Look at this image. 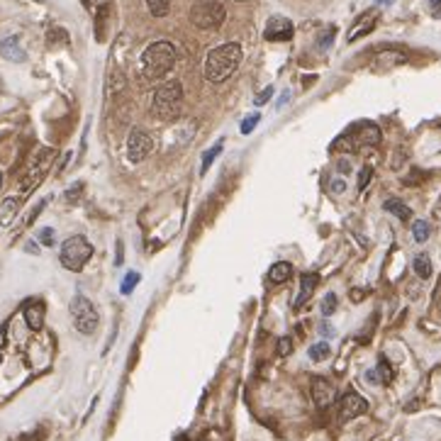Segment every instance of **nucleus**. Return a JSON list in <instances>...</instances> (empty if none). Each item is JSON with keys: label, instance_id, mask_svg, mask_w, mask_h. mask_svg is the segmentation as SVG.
I'll return each instance as SVG.
<instances>
[{"label": "nucleus", "instance_id": "7c9ffc66", "mask_svg": "<svg viewBox=\"0 0 441 441\" xmlns=\"http://www.w3.org/2000/svg\"><path fill=\"white\" fill-rule=\"evenodd\" d=\"M370 176H373V169H370V166H366V169H363V171H361V174H359V191H363L366 185H368Z\"/></svg>", "mask_w": 441, "mask_h": 441}, {"label": "nucleus", "instance_id": "cd10ccee", "mask_svg": "<svg viewBox=\"0 0 441 441\" xmlns=\"http://www.w3.org/2000/svg\"><path fill=\"white\" fill-rule=\"evenodd\" d=\"M259 120H261V115H249V117H246L244 122H241L239 125V130H241V134H251V132H254V127L259 125Z\"/></svg>", "mask_w": 441, "mask_h": 441}, {"label": "nucleus", "instance_id": "5701e85b", "mask_svg": "<svg viewBox=\"0 0 441 441\" xmlns=\"http://www.w3.org/2000/svg\"><path fill=\"white\" fill-rule=\"evenodd\" d=\"M376 376H378V383H383V385H388V383L392 381V368H390V363L385 361V356H381V361H378Z\"/></svg>", "mask_w": 441, "mask_h": 441}, {"label": "nucleus", "instance_id": "a211bd4d", "mask_svg": "<svg viewBox=\"0 0 441 441\" xmlns=\"http://www.w3.org/2000/svg\"><path fill=\"white\" fill-rule=\"evenodd\" d=\"M383 207H385V210H388L390 215H395L398 219H403V222H407V219L412 217V210H409V207L405 205V202L395 200V198H392V200H385V205H383Z\"/></svg>", "mask_w": 441, "mask_h": 441}, {"label": "nucleus", "instance_id": "f03ea898", "mask_svg": "<svg viewBox=\"0 0 441 441\" xmlns=\"http://www.w3.org/2000/svg\"><path fill=\"white\" fill-rule=\"evenodd\" d=\"M176 66V47L166 39L149 44L142 54V73L147 81H161Z\"/></svg>", "mask_w": 441, "mask_h": 441}, {"label": "nucleus", "instance_id": "ddd939ff", "mask_svg": "<svg viewBox=\"0 0 441 441\" xmlns=\"http://www.w3.org/2000/svg\"><path fill=\"white\" fill-rule=\"evenodd\" d=\"M317 281H320L317 273H305V276L300 278V290H298V295H295V302H293L295 310L307 305V300L312 298V293H315V288H317Z\"/></svg>", "mask_w": 441, "mask_h": 441}, {"label": "nucleus", "instance_id": "b1692460", "mask_svg": "<svg viewBox=\"0 0 441 441\" xmlns=\"http://www.w3.org/2000/svg\"><path fill=\"white\" fill-rule=\"evenodd\" d=\"M412 237H414V241H420V244L429 239V222L417 219V222L412 224Z\"/></svg>", "mask_w": 441, "mask_h": 441}, {"label": "nucleus", "instance_id": "4c0bfd02", "mask_svg": "<svg viewBox=\"0 0 441 441\" xmlns=\"http://www.w3.org/2000/svg\"><path fill=\"white\" fill-rule=\"evenodd\" d=\"M0 188H3V174H0Z\"/></svg>", "mask_w": 441, "mask_h": 441}, {"label": "nucleus", "instance_id": "e433bc0d", "mask_svg": "<svg viewBox=\"0 0 441 441\" xmlns=\"http://www.w3.org/2000/svg\"><path fill=\"white\" fill-rule=\"evenodd\" d=\"M5 334H8V327H3V329H0V349H3V346H5V342H8Z\"/></svg>", "mask_w": 441, "mask_h": 441}, {"label": "nucleus", "instance_id": "1a4fd4ad", "mask_svg": "<svg viewBox=\"0 0 441 441\" xmlns=\"http://www.w3.org/2000/svg\"><path fill=\"white\" fill-rule=\"evenodd\" d=\"M51 158H54V152H51V149H44V152L39 154V158L34 161V166L29 169V174L22 178V193H25V195L32 193L39 185V180L44 178V174H47V169H49Z\"/></svg>", "mask_w": 441, "mask_h": 441}, {"label": "nucleus", "instance_id": "72a5a7b5", "mask_svg": "<svg viewBox=\"0 0 441 441\" xmlns=\"http://www.w3.org/2000/svg\"><path fill=\"white\" fill-rule=\"evenodd\" d=\"M271 95H273V88H266V91H263L261 95H259V98H257V105H263L268 98H271Z\"/></svg>", "mask_w": 441, "mask_h": 441}, {"label": "nucleus", "instance_id": "6ab92c4d", "mask_svg": "<svg viewBox=\"0 0 441 441\" xmlns=\"http://www.w3.org/2000/svg\"><path fill=\"white\" fill-rule=\"evenodd\" d=\"M17 207H20V200H17V198H8V200L0 205V224H3V227L10 224V219L15 217V213H17Z\"/></svg>", "mask_w": 441, "mask_h": 441}, {"label": "nucleus", "instance_id": "2eb2a0df", "mask_svg": "<svg viewBox=\"0 0 441 441\" xmlns=\"http://www.w3.org/2000/svg\"><path fill=\"white\" fill-rule=\"evenodd\" d=\"M0 56H5V59H10V61H25V51H22L17 37L3 39V42H0Z\"/></svg>", "mask_w": 441, "mask_h": 441}, {"label": "nucleus", "instance_id": "4be33fe9", "mask_svg": "<svg viewBox=\"0 0 441 441\" xmlns=\"http://www.w3.org/2000/svg\"><path fill=\"white\" fill-rule=\"evenodd\" d=\"M329 354H332V346H329L327 342H317L310 346V359L312 361H324V359H329Z\"/></svg>", "mask_w": 441, "mask_h": 441}, {"label": "nucleus", "instance_id": "c756f323", "mask_svg": "<svg viewBox=\"0 0 441 441\" xmlns=\"http://www.w3.org/2000/svg\"><path fill=\"white\" fill-rule=\"evenodd\" d=\"M37 237H39V241H42L44 246H51V244H54V229H49V227H47V229H39V235H37Z\"/></svg>", "mask_w": 441, "mask_h": 441}, {"label": "nucleus", "instance_id": "c9c22d12", "mask_svg": "<svg viewBox=\"0 0 441 441\" xmlns=\"http://www.w3.org/2000/svg\"><path fill=\"white\" fill-rule=\"evenodd\" d=\"M339 171H342V174H349V171H351V166H349V161H346V158H342V161H339Z\"/></svg>", "mask_w": 441, "mask_h": 441}, {"label": "nucleus", "instance_id": "412c9836", "mask_svg": "<svg viewBox=\"0 0 441 441\" xmlns=\"http://www.w3.org/2000/svg\"><path fill=\"white\" fill-rule=\"evenodd\" d=\"M147 8L154 17H166L171 10V0H147Z\"/></svg>", "mask_w": 441, "mask_h": 441}, {"label": "nucleus", "instance_id": "0eeeda50", "mask_svg": "<svg viewBox=\"0 0 441 441\" xmlns=\"http://www.w3.org/2000/svg\"><path fill=\"white\" fill-rule=\"evenodd\" d=\"M154 152V139L149 132L144 130H134L130 134V142H127V158H130L132 164H139L149 154Z\"/></svg>", "mask_w": 441, "mask_h": 441}, {"label": "nucleus", "instance_id": "2f4dec72", "mask_svg": "<svg viewBox=\"0 0 441 441\" xmlns=\"http://www.w3.org/2000/svg\"><path fill=\"white\" fill-rule=\"evenodd\" d=\"M290 351H293V344H290V339H281V342H278V354L290 356Z\"/></svg>", "mask_w": 441, "mask_h": 441}, {"label": "nucleus", "instance_id": "9b49d317", "mask_svg": "<svg viewBox=\"0 0 441 441\" xmlns=\"http://www.w3.org/2000/svg\"><path fill=\"white\" fill-rule=\"evenodd\" d=\"M312 400H315V405L320 409H327L329 405L337 400V390H334L332 383L324 381V378H315V381H312Z\"/></svg>", "mask_w": 441, "mask_h": 441}, {"label": "nucleus", "instance_id": "a878e982", "mask_svg": "<svg viewBox=\"0 0 441 441\" xmlns=\"http://www.w3.org/2000/svg\"><path fill=\"white\" fill-rule=\"evenodd\" d=\"M136 283H139V273H136V271H130V273L125 276V281H122V285H120L122 295H130L132 290L136 288Z\"/></svg>", "mask_w": 441, "mask_h": 441}, {"label": "nucleus", "instance_id": "393cba45", "mask_svg": "<svg viewBox=\"0 0 441 441\" xmlns=\"http://www.w3.org/2000/svg\"><path fill=\"white\" fill-rule=\"evenodd\" d=\"M337 305H339L337 295H334V293H327V295H324V300H322L320 312H322V315H324V317H329V315H334V310H337Z\"/></svg>", "mask_w": 441, "mask_h": 441}, {"label": "nucleus", "instance_id": "c85d7f7f", "mask_svg": "<svg viewBox=\"0 0 441 441\" xmlns=\"http://www.w3.org/2000/svg\"><path fill=\"white\" fill-rule=\"evenodd\" d=\"M81 193H83V183H76L71 191H66V200L71 202V205H76L78 198H81Z\"/></svg>", "mask_w": 441, "mask_h": 441}, {"label": "nucleus", "instance_id": "bb28decb", "mask_svg": "<svg viewBox=\"0 0 441 441\" xmlns=\"http://www.w3.org/2000/svg\"><path fill=\"white\" fill-rule=\"evenodd\" d=\"M219 152H222V142H219V144H215V147L210 149V152H205V156H202L200 174H207V169H210V164H213V161H215V156H217Z\"/></svg>", "mask_w": 441, "mask_h": 441}, {"label": "nucleus", "instance_id": "f8f14e48", "mask_svg": "<svg viewBox=\"0 0 441 441\" xmlns=\"http://www.w3.org/2000/svg\"><path fill=\"white\" fill-rule=\"evenodd\" d=\"M44 315H47V307H44L42 300H29L25 310H22V317H25V322H27V327L32 332H39L44 327Z\"/></svg>", "mask_w": 441, "mask_h": 441}, {"label": "nucleus", "instance_id": "f3484780", "mask_svg": "<svg viewBox=\"0 0 441 441\" xmlns=\"http://www.w3.org/2000/svg\"><path fill=\"white\" fill-rule=\"evenodd\" d=\"M373 25H376V15H363L359 22H356V27L349 32V42H354V39L363 37V34H368L370 29H373Z\"/></svg>", "mask_w": 441, "mask_h": 441}, {"label": "nucleus", "instance_id": "20e7f679", "mask_svg": "<svg viewBox=\"0 0 441 441\" xmlns=\"http://www.w3.org/2000/svg\"><path fill=\"white\" fill-rule=\"evenodd\" d=\"M91 257H93V244L83 235H76V237H69V239L64 241L59 259H61V266H64L66 271L78 273L86 268Z\"/></svg>", "mask_w": 441, "mask_h": 441}, {"label": "nucleus", "instance_id": "7ed1b4c3", "mask_svg": "<svg viewBox=\"0 0 441 441\" xmlns=\"http://www.w3.org/2000/svg\"><path fill=\"white\" fill-rule=\"evenodd\" d=\"M180 108H183V86L178 81H166L164 86L156 88L152 100V110L156 120L161 122L178 120Z\"/></svg>", "mask_w": 441, "mask_h": 441}, {"label": "nucleus", "instance_id": "f704fd0d", "mask_svg": "<svg viewBox=\"0 0 441 441\" xmlns=\"http://www.w3.org/2000/svg\"><path fill=\"white\" fill-rule=\"evenodd\" d=\"M429 5H431V12H434L436 17H441V0H429Z\"/></svg>", "mask_w": 441, "mask_h": 441}, {"label": "nucleus", "instance_id": "473e14b6", "mask_svg": "<svg viewBox=\"0 0 441 441\" xmlns=\"http://www.w3.org/2000/svg\"><path fill=\"white\" fill-rule=\"evenodd\" d=\"M344 191H346V183H344V178H334L332 180V193H339V195H342Z\"/></svg>", "mask_w": 441, "mask_h": 441}, {"label": "nucleus", "instance_id": "dca6fc26", "mask_svg": "<svg viewBox=\"0 0 441 441\" xmlns=\"http://www.w3.org/2000/svg\"><path fill=\"white\" fill-rule=\"evenodd\" d=\"M356 142L359 144H378L381 142V130L370 122H363L361 127H356Z\"/></svg>", "mask_w": 441, "mask_h": 441}, {"label": "nucleus", "instance_id": "423d86ee", "mask_svg": "<svg viewBox=\"0 0 441 441\" xmlns=\"http://www.w3.org/2000/svg\"><path fill=\"white\" fill-rule=\"evenodd\" d=\"M71 317H73V327L78 329L81 334H93L98 329V310L93 305L91 300L83 298V295H76L71 300Z\"/></svg>", "mask_w": 441, "mask_h": 441}, {"label": "nucleus", "instance_id": "39448f33", "mask_svg": "<svg viewBox=\"0 0 441 441\" xmlns=\"http://www.w3.org/2000/svg\"><path fill=\"white\" fill-rule=\"evenodd\" d=\"M227 10L222 0H195L191 8V22L198 29H217L222 27Z\"/></svg>", "mask_w": 441, "mask_h": 441}, {"label": "nucleus", "instance_id": "6e6552de", "mask_svg": "<svg viewBox=\"0 0 441 441\" xmlns=\"http://www.w3.org/2000/svg\"><path fill=\"white\" fill-rule=\"evenodd\" d=\"M368 412V403H366L363 395H359L356 390L344 392L342 400H339V420L349 422L354 417H361V414Z\"/></svg>", "mask_w": 441, "mask_h": 441}, {"label": "nucleus", "instance_id": "58836bf2", "mask_svg": "<svg viewBox=\"0 0 441 441\" xmlns=\"http://www.w3.org/2000/svg\"><path fill=\"white\" fill-rule=\"evenodd\" d=\"M0 363H3V356H0Z\"/></svg>", "mask_w": 441, "mask_h": 441}, {"label": "nucleus", "instance_id": "aec40b11", "mask_svg": "<svg viewBox=\"0 0 441 441\" xmlns=\"http://www.w3.org/2000/svg\"><path fill=\"white\" fill-rule=\"evenodd\" d=\"M414 273H417V276L420 278H431V261H429V257H427V254H420V257H414Z\"/></svg>", "mask_w": 441, "mask_h": 441}, {"label": "nucleus", "instance_id": "4468645a", "mask_svg": "<svg viewBox=\"0 0 441 441\" xmlns=\"http://www.w3.org/2000/svg\"><path fill=\"white\" fill-rule=\"evenodd\" d=\"M290 278H293V266H290L288 261H278L271 266V271H268V281L276 285H283L288 283Z\"/></svg>", "mask_w": 441, "mask_h": 441}, {"label": "nucleus", "instance_id": "9d476101", "mask_svg": "<svg viewBox=\"0 0 441 441\" xmlns=\"http://www.w3.org/2000/svg\"><path fill=\"white\" fill-rule=\"evenodd\" d=\"M293 22L288 17H271L266 25V39L268 42H288L293 37Z\"/></svg>", "mask_w": 441, "mask_h": 441}, {"label": "nucleus", "instance_id": "f257e3e1", "mask_svg": "<svg viewBox=\"0 0 441 441\" xmlns=\"http://www.w3.org/2000/svg\"><path fill=\"white\" fill-rule=\"evenodd\" d=\"M241 59H244V51H241V44L237 42H227L222 47H215L205 61V78L210 83H222L227 78H232L239 69Z\"/></svg>", "mask_w": 441, "mask_h": 441}]
</instances>
